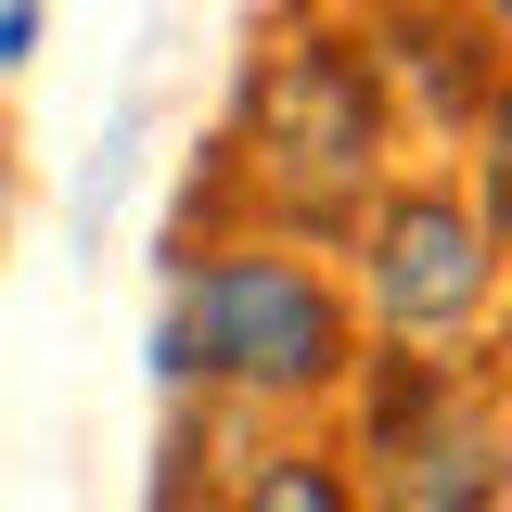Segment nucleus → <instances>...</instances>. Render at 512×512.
<instances>
[{
    "label": "nucleus",
    "mask_w": 512,
    "mask_h": 512,
    "mask_svg": "<svg viewBox=\"0 0 512 512\" xmlns=\"http://www.w3.org/2000/svg\"><path fill=\"white\" fill-rule=\"evenodd\" d=\"M487 26H500V52H512V0H487Z\"/></svg>",
    "instance_id": "nucleus-9"
},
{
    "label": "nucleus",
    "mask_w": 512,
    "mask_h": 512,
    "mask_svg": "<svg viewBox=\"0 0 512 512\" xmlns=\"http://www.w3.org/2000/svg\"><path fill=\"white\" fill-rule=\"evenodd\" d=\"M128 154H141V103H116V116H103V141H90V167H77V231H103V205H116Z\"/></svg>",
    "instance_id": "nucleus-6"
},
{
    "label": "nucleus",
    "mask_w": 512,
    "mask_h": 512,
    "mask_svg": "<svg viewBox=\"0 0 512 512\" xmlns=\"http://www.w3.org/2000/svg\"><path fill=\"white\" fill-rule=\"evenodd\" d=\"M384 128H397V90H384L372 39L282 26L231 103V180L282 244H333V231H359V205L384 180Z\"/></svg>",
    "instance_id": "nucleus-2"
},
{
    "label": "nucleus",
    "mask_w": 512,
    "mask_h": 512,
    "mask_svg": "<svg viewBox=\"0 0 512 512\" xmlns=\"http://www.w3.org/2000/svg\"><path fill=\"white\" fill-rule=\"evenodd\" d=\"M359 308L384 320L397 359H436L487 320V282H500V231L461 180H397L359 205Z\"/></svg>",
    "instance_id": "nucleus-4"
},
{
    "label": "nucleus",
    "mask_w": 512,
    "mask_h": 512,
    "mask_svg": "<svg viewBox=\"0 0 512 512\" xmlns=\"http://www.w3.org/2000/svg\"><path fill=\"white\" fill-rule=\"evenodd\" d=\"M141 372L167 384L180 410H231V423L320 410V397L359 384V308L282 231H231V244L180 231L167 244V308L141 333Z\"/></svg>",
    "instance_id": "nucleus-1"
},
{
    "label": "nucleus",
    "mask_w": 512,
    "mask_h": 512,
    "mask_svg": "<svg viewBox=\"0 0 512 512\" xmlns=\"http://www.w3.org/2000/svg\"><path fill=\"white\" fill-rule=\"evenodd\" d=\"M359 512H500V397L461 359H359Z\"/></svg>",
    "instance_id": "nucleus-3"
},
{
    "label": "nucleus",
    "mask_w": 512,
    "mask_h": 512,
    "mask_svg": "<svg viewBox=\"0 0 512 512\" xmlns=\"http://www.w3.org/2000/svg\"><path fill=\"white\" fill-rule=\"evenodd\" d=\"M218 512H359V487H346V461L333 448H256V461H231V487H218Z\"/></svg>",
    "instance_id": "nucleus-5"
},
{
    "label": "nucleus",
    "mask_w": 512,
    "mask_h": 512,
    "mask_svg": "<svg viewBox=\"0 0 512 512\" xmlns=\"http://www.w3.org/2000/svg\"><path fill=\"white\" fill-rule=\"evenodd\" d=\"M39 39H52V0H0V77H26Z\"/></svg>",
    "instance_id": "nucleus-7"
},
{
    "label": "nucleus",
    "mask_w": 512,
    "mask_h": 512,
    "mask_svg": "<svg viewBox=\"0 0 512 512\" xmlns=\"http://www.w3.org/2000/svg\"><path fill=\"white\" fill-rule=\"evenodd\" d=\"M500 512H512V397H500Z\"/></svg>",
    "instance_id": "nucleus-8"
}]
</instances>
